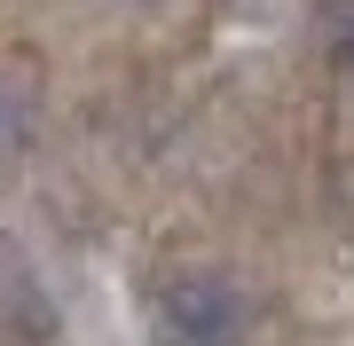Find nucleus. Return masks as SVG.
Instances as JSON below:
<instances>
[{"instance_id":"nucleus-2","label":"nucleus","mask_w":354,"mask_h":346,"mask_svg":"<svg viewBox=\"0 0 354 346\" xmlns=\"http://www.w3.org/2000/svg\"><path fill=\"white\" fill-rule=\"evenodd\" d=\"M323 48L339 71H354V0H323Z\"/></svg>"},{"instance_id":"nucleus-1","label":"nucleus","mask_w":354,"mask_h":346,"mask_svg":"<svg viewBox=\"0 0 354 346\" xmlns=\"http://www.w3.org/2000/svg\"><path fill=\"white\" fill-rule=\"evenodd\" d=\"M244 299L228 291V283H174L165 291V307H158V338L165 346H244Z\"/></svg>"}]
</instances>
